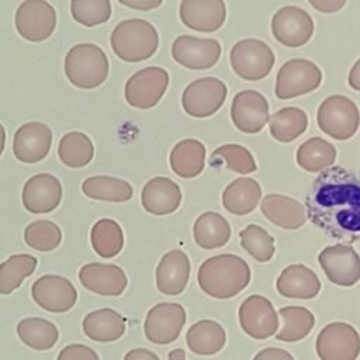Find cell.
Listing matches in <instances>:
<instances>
[{
    "label": "cell",
    "mask_w": 360,
    "mask_h": 360,
    "mask_svg": "<svg viewBox=\"0 0 360 360\" xmlns=\"http://www.w3.org/2000/svg\"><path fill=\"white\" fill-rule=\"evenodd\" d=\"M305 214L330 238L359 240L360 177L342 166L322 170L305 197Z\"/></svg>",
    "instance_id": "1"
},
{
    "label": "cell",
    "mask_w": 360,
    "mask_h": 360,
    "mask_svg": "<svg viewBox=\"0 0 360 360\" xmlns=\"http://www.w3.org/2000/svg\"><path fill=\"white\" fill-rule=\"evenodd\" d=\"M200 288L210 297L228 300L238 295L250 283L249 264L236 255H217L207 259L198 269Z\"/></svg>",
    "instance_id": "2"
},
{
    "label": "cell",
    "mask_w": 360,
    "mask_h": 360,
    "mask_svg": "<svg viewBox=\"0 0 360 360\" xmlns=\"http://www.w3.org/2000/svg\"><path fill=\"white\" fill-rule=\"evenodd\" d=\"M111 48L124 62H142L149 59L159 46L156 28L146 20L131 18L115 25L111 34Z\"/></svg>",
    "instance_id": "3"
},
{
    "label": "cell",
    "mask_w": 360,
    "mask_h": 360,
    "mask_svg": "<svg viewBox=\"0 0 360 360\" xmlns=\"http://www.w3.org/2000/svg\"><path fill=\"white\" fill-rule=\"evenodd\" d=\"M110 65L104 51L94 44L75 45L65 58V75L79 89L98 87L108 76Z\"/></svg>",
    "instance_id": "4"
},
{
    "label": "cell",
    "mask_w": 360,
    "mask_h": 360,
    "mask_svg": "<svg viewBox=\"0 0 360 360\" xmlns=\"http://www.w3.org/2000/svg\"><path fill=\"white\" fill-rule=\"evenodd\" d=\"M318 127L328 136L346 141L352 138L360 125V112L354 101L346 96L335 94L325 98L316 112Z\"/></svg>",
    "instance_id": "5"
},
{
    "label": "cell",
    "mask_w": 360,
    "mask_h": 360,
    "mask_svg": "<svg viewBox=\"0 0 360 360\" xmlns=\"http://www.w3.org/2000/svg\"><path fill=\"white\" fill-rule=\"evenodd\" d=\"M233 72L243 80L256 82L264 79L274 65V53L271 48L260 39L238 41L229 53Z\"/></svg>",
    "instance_id": "6"
},
{
    "label": "cell",
    "mask_w": 360,
    "mask_h": 360,
    "mask_svg": "<svg viewBox=\"0 0 360 360\" xmlns=\"http://www.w3.org/2000/svg\"><path fill=\"white\" fill-rule=\"evenodd\" d=\"M322 82L321 69L311 60L295 58L287 60L277 73L276 97L280 100L294 98L316 90Z\"/></svg>",
    "instance_id": "7"
},
{
    "label": "cell",
    "mask_w": 360,
    "mask_h": 360,
    "mask_svg": "<svg viewBox=\"0 0 360 360\" xmlns=\"http://www.w3.org/2000/svg\"><path fill=\"white\" fill-rule=\"evenodd\" d=\"M169 86V75L163 68L148 66L134 73L125 83V100L131 107L148 110L155 107Z\"/></svg>",
    "instance_id": "8"
},
{
    "label": "cell",
    "mask_w": 360,
    "mask_h": 360,
    "mask_svg": "<svg viewBox=\"0 0 360 360\" xmlns=\"http://www.w3.org/2000/svg\"><path fill=\"white\" fill-rule=\"evenodd\" d=\"M315 349L321 360H356L360 354V335L349 323L332 322L318 333Z\"/></svg>",
    "instance_id": "9"
},
{
    "label": "cell",
    "mask_w": 360,
    "mask_h": 360,
    "mask_svg": "<svg viewBox=\"0 0 360 360\" xmlns=\"http://www.w3.org/2000/svg\"><path fill=\"white\" fill-rule=\"evenodd\" d=\"M226 86L217 77H201L191 82L181 94L183 110L194 118L215 114L226 98Z\"/></svg>",
    "instance_id": "10"
},
{
    "label": "cell",
    "mask_w": 360,
    "mask_h": 360,
    "mask_svg": "<svg viewBox=\"0 0 360 360\" xmlns=\"http://www.w3.org/2000/svg\"><path fill=\"white\" fill-rule=\"evenodd\" d=\"M17 32L27 41L39 42L49 38L56 27V11L45 0H24L15 11Z\"/></svg>",
    "instance_id": "11"
},
{
    "label": "cell",
    "mask_w": 360,
    "mask_h": 360,
    "mask_svg": "<svg viewBox=\"0 0 360 360\" xmlns=\"http://www.w3.org/2000/svg\"><path fill=\"white\" fill-rule=\"evenodd\" d=\"M271 34L276 41L284 46H302L312 38V17L297 6L281 7L271 18Z\"/></svg>",
    "instance_id": "12"
},
{
    "label": "cell",
    "mask_w": 360,
    "mask_h": 360,
    "mask_svg": "<svg viewBox=\"0 0 360 360\" xmlns=\"http://www.w3.org/2000/svg\"><path fill=\"white\" fill-rule=\"evenodd\" d=\"M186 319V311L180 304L159 302L146 314L145 336L155 345H169L180 336Z\"/></svg>",
    "instance_id": "13"
},
{
    "label": "cell",
    "mask_w": 360,
    "mask_h": 360,
    "mask_svg": "<svg viewBox=\"0 0 360 360\" xmlns=\"http://www.w3.org/2000/svg\"><path fill=\"white\" fill-rule=\"evenodd\" d=\"M318 262L329 281L336 285L350 287L360 280V256L352 246H326L318 255Z\"/></svg>",
    "instance_id": "14"
},
{
    "label": "cell",
    "mask_w": 360,
    "mask_h": 360,
    "mask_svg": "<svg viewBox=\"0 0 360 360\" xmlns=\"http://www.w3.org/2000/svg\"><path fill=\"white\" fill-rule=\"evenodd\" d=\"M172 56L187 69L205 70L219 60L221 45L217 39L211 38L180 35L173 41Z\"/></svg>",
    "instance_id": "15"
},
{
    "label": "cell",
    "mask_w": 360,
    "mask_h": 360,
    "mask_svg": "<svg viewBox=\"0 0 360 360\" xmlns=\"http://www.w3.org/2000/svg\"><path fill=\"white\" fill-rule=\"evenodd\" d=\"M242 330L253 339H267L278 328V315L270 300L262 295H249L239 307Z\"/></svg>",
    "instance_id": "16"
},
{
    "label": "cell",
    "mask_w": 360,
    "mask_h": 360,
    "mask_svg": "<svg viewBox=\"0 0 360 360\" xmlns=\"http://www.w3.org/2000/svg\"><path fill=\"white\" fill-rule=\"evenodd\" d=\"M31 292L41 308L55 314L68 312L77 301V291L72 281L56 274L39 277L32 284Z\"/></svg>",
    "instance_id": "17"
},
{
    "label": "cell",
    "mask_w": 360,
    "mask_h": 360,
    "mask_svg": "<svg viewBox=\"0 0 360 360\" xmlns=\"http://www.w3.org/2000/svg\"><path fill=\"white\" fill-rule=\"evenodd\" d=\"M231 118L240 132L257 134L269 122V103L256 90H242L232 100Z\"/></svg>",
    "instance_id": "18"
},
{
    "label": "cell",
    "mask_w": 360,
    "mask_h": 360,
    "mask_svg": "<svg viewBox=\"0 0 360 360\" xmlns=\"http://www.w3.org/2000/svg\"><path fill=\"white\" fill-rule=\"evenodd\" d=\"M52 143L51 128L38 121L22 124L14 134L13 153L22 163H37L48 155Z\"/></svg>",
    "instance_id": "19"
},
{
    "label": "cell",
    "mask_w": 360,
    "mask_h": 360,
    "mask_svg": "<svg viewBox=\"0 0 360 360\" xmlns=\"http://www.w3.org/2000/svg\"><path fill=\"white\" fill-rule=\"evenodd\" d=\"M21 198L25 210L32 214L51 212L62 200V184L49 173L35 174L24 184Z\"/></svg>",
    "instance_id": "20"
},
{
    "label": "cell",
    "mask_w": 360,
    "mask_h": 360,
    "mask_svg": "<svg viewBox=\"0 0 360 360\" xmlns=\"http://www.w3.org/2000/svg\"><path fill=\"white\" fill-rule=\"evenodd\" d=\"M179 13L187 28L214 32L225 22L226 7L224 0H181Z\"/></svg>",
    "instance_id": "21"
},
{
    "label": "cell",
    "mask_w": 360,
    "mask_h": 360,
    "mask_svg": "<svg viewBox=\"0 0 360 360\" xmlns=\"http://www.w3.org/2000/svg\"><path fill=\"white\" fill-rule=\"evenodd\" d=\"M79 280L86 290L108 297L121 295L128 285L124 270L117 264L87 263L80 269Z\"/></svg>",
    "instance_id": "22"
},
{
    "label": "cell",
    "mask_w": 360,
    "mask_h": 360,
    "mask_svg": "<svg viewBox=\"0 0 360 360\" xmlns=\"http://www.w3.org/2000/svg\"><path fill=\"white\" fill-rule=\"evenodd\" d=\"M190 277V260L180 249L165 253L156 267V287L166 295H179L184 291Z\"/></svg>",
    "instance_id": "23"
},
{
    "label": "cell",
    "mask_w": 360,
    "mask_h": 360,
    "mask_svg": "<svg viewBox=\"0 0 360 360\" xmlns=\"http://www.w3.org/2000/svg\"><path fill=\"white\" fill-rule=\"evenodd\" d=\"M141 201L149 214L167 215L180 207L181 191L169 177H153L143 186Z\"/></svg>",
    "instance_id": "24"
},
{
    "label": "cell",
    "mask_w": 360,
    "mask_h": 360,
    "mask_svg": "<svg viewBox=\"0 0 360 360\" xmlns=\"http://www.w3.org/2000/svg\"><path fill=\"white\" fill-rule=\"evenodd\" d=\"M277 291L287 298L311 300L321 291V281L314 270L304 264L287 266L277 278Z\"/></svg>",
    "instance_id": "25"
},
{
    "label": "cell",
    "mask_w": 360,
    "mask_h": 360,
    "mask_svg": "<svg viewBox=\"0 0 360 360\" xmlns=\"http://www.w3.org/2000/svg\"><path fill=\"white\" fill-rule=\"evenodd\" d=\"M260 210L271 224L284 229H298L307 221L305 207L283 194H267L262 200Z\"/></svg>",
    "instance_id": "26"
},
{
    "label": "cell",
    "mask_w": 360,
    "mask_h": 360,
    "mask_svg": "<svg viewBox=\"0 0 360 360\" xmlns=\"http://www.w3.org/2000/svg\"><path fill=\"white\" fill-rule=\"evenodd\" d=\"M262 198L260 184L252 177H239L229 183L222 193L224 208L233 215L250 214Z\"/></svg>",
    "instance_id": "27"
},
{
    "label": "cell",
    "mask_w": 360,
    "mask_h": 360,
    "mask_svg": "<svg viewBox=\"0 0 360 360\" xmlns=\"http://www.w3.org/2000/svg\"><path fill=\"white\" fill-rule=\"evenodd\" d=\"M125 326V318L111 308L96 309L83 319V332L96 342L118 340L124 335Z\"/></svg>",
    "instance_id": "28"
},
{
    "label": "cell",
    "mask_w": 360,
    "mask_h": 360,
    "mask_svg": "<svg viewBox=\"0 0 360 360\" xmlns=\"http://www.w3.org/2000/svg\"><path fill=\"white\" fill-rule=\"evenodd\" d=\"M169 162L177 176L183 179L197 177L204 169L205 146L197 139H183L173 146Z\"/></svg>",
    "instance_id": "29"
},
{
    "label": "cell",
    "mask_w": 360,
    "mask_h": 360,
    "mask_svg": "<svg viewBox=\"0 0 360 360\" xmlns=\"http://www.w3.org/2000/svg\"><path fill=\"white\" fill-rule=\"evenodd\" d=\"M231 225L218 212H202L194 222L193 235L195 243L202 249H217L225 246L231 239Z\"/></svg>",
    "instance_id": "30"
},
{
    "label": "cell",
    "mask_w": 360,
    "mask_h": 360,
    "mask_svg": "<svg viewBox=\"0 0 360 360\" xmlns=\"http://www.w3.org/2000/svg\"><path fill=\"white\" fill-rule=\"evenodd\" d=\"M225 330L224 328L211 319H201L193 323L187 333L186 342L188 349L201 356H211L218 353L225 345Z\"/></svg>",
    "instance_id": "31"
},
{
    "label": "cell",
    "mask_w": 360,
    "mask_h": 360,
    "mask_svg": "<svg viewBox=\"0 0 360 360\" xmlns=\"http://www.w3.org/2000/svg\"><path fill=\"white\" fill-rule=\"evenodd\" d=\"M82 190L84 195L93 200L124 202L132 198V186L118 177L111 176H93L83 181Z\"/></svg>",
    "instance_id": "32"
},
{
    "label": "cell",
    "mask_w": 360,
    "mask_h": 360,
    "mask_svg": "<svg viewBox=\"0 0 360 360\" xmlns=\"http://www.w3.org/2000/svg\"><path fill=\"white\" fill-rule=\"evenodd\" d=\"M295 158L301 169L316 173L330 167L335 163L336 148L330 142L319 136H314L298 146Z\"/></svg>",
    "instance_id": "33"
},
{
    "label": "cell",
    "mask_w": 360,
    "mask_h": 360,
    "mask_svg": "<svg viewBox=\"0 0 360 360\" xmlns=\"http://www.w3.org/2000/svg\"><path fill=\"white\" fill-rule=\"evenodd\" d=\"M308 127V117L298 107H285L269 118L271 136L278 142H291L301 136Z\"/></svg>",
    "instance_id": "34"
},
{
    "label": "cell",
    "mask_w": 360,
    "mask_h": 360,
    "mask_svg": "<svg viewBox=\"0 0 360 360\" xmlns=\"http://www.w3.org/2000/svg\"><path fill=\"white\" fill-rule=\"evenodd\" d=\"M18 338L34 350H48L59 339L58 328L44 318H24L17 325Z\"/></svg>",
    "instance_id": "35"
},
{
    "label": "cell",
    "mask_w": 360,
    "mask_h": 360,
    "mask_svg": "<svg viewBox=\"0 0 360 360\" xmlns=\"http://www.w3.org/2000/svg\"><path fill=\"white\" fill-rule=\"evenodd\" d=\"M278 315L283 319V325L276 333V339L281 342H298L304 339L315 325L314 314L305 307H283Z\"/></svg>",
    "instance_id": "36"
},
{
    "label": "cell",
    "mask_w": 360,
    "mask_h": 360,
    "mask_svg": "<svg viewBox=\"0 0 360 360\" xmlns=\"http://www.w3.org/2000/svg\"><path fill=\"white\" fill-rule=\"evenodd\" d=\"M90 239L94 252L104 259L117 256L124 246L122 229L117 221L110 218L98 219L93 225Z\"/></svg>",
    "instance_id": "37"
},
{
    "label": "cell",
    "mask_w": 360,
    "mask_h": 360,
    "mask_svg": "<svg viewBox=\"0 0 360 360\" xmlns=\"http://www.w3.org/2000/svg\"><path fill=\"white\" fill-rule=\"evenodd\" d=\"M58 155L62 163L69 167L77 169L91 162L94 155V146L86 134L73 131L62 136L58 146Z\"/></svg>",
    "instance_id": "38"
},
{
    "label": "cell",
    "mask_w": 360,
    "mask_h": 360,
    "mask_svg": "<svg viewBox=\"0 0 360 360\" xmlns=\"http://www.w3.org/2000/svg\"><path fill=\"white\" fill-rule=\"evenodd\" d=\"M212 167H225L239 174H249L256 170V162L253 155L242 145L226 143L217 148L210 158Z\"/></svg>",
    "instance_id": "39"
},
{
    "label": "cell",
    "mask_w": 360,
    "mask_h": 360,
    "mask_svg": "<svg viewBox=\"0 0 360 360\" xmlns=\"http://www.w3.org/2000/svg\"><path fill=\"white\" fill-rule=\"evenodd\" d=\"M38 260L27 253L13 255L0 264V294H11L17 290L24 278L31 276Z\"/></svg>",
    "instance_id": "40"
},
{
    "label": "cell",
    "mask_w": 360,
    "mask_h": 360,
    "mask_svg": "<svg viewBox=\"0 0 360 360\" xmlns=\"http://www.w3.org/2000/svg\"><path fill=\"white\" fill-rule=\"evenodd\" d=\"M240 246L257 262H269L274 252V238L262 226L250 224L239 232Z\"/></svg>",
    "instance_id": "41"
},
{
    "label": "cell",
    "mask_w": 360,
    "mask_h": 360,
    "mask_svg": "<svg viewBox=\"0 0 360 360\" xmlns=\"http://www.w3.org/2000/svg\"><path fill=\"white\" fill-rule=\"evenodd\" d=\"M25 243L39 252H49L62 242V231L52 221L38 219L31 222L24 232Z\"/></svg>",
    "instance_id": "42"
},
{
    "label": "cell",
    "mask_w": 360,
    "mask_h": 360,
    "mask_svg": "<svg viewBox=\"0 0 360 360\" xmlns=\"http://www.w3.org/2000/svg\"><path fill=\"white\" fill-rule=\"evenodd\" d=\"M70 13L75 21L84 27L107 22L111 17L110 0H72Z\"/></svg>",
    "instance_id": "43"
},
{
    "label": "cell",
    "mask_w": 360,
    "mask_h": 360,
    "mask_svg": "<svg viewBox=\"0 0 360 360\" xmlns=\"http://www.w3.org/2000/svg\"><path fill=\"white\" fill-rule=\"evenodd\" d=\"M58 360H100V359H98V354L89 346L73 343V345L65 346L60 350Z\"/></svg>",
    "instance_id": "44"
},
{
    "label": "cell",
    "mask_w": 360,
    "mask_h": 360,
    "mask_svg": "<svg viewBox=\"0 0 360 360\" xmlns=\"http://www.w3.org/2000/svg\"><path fill=\"white\" fill-rule=\"evenodd\" d=\"M347 0H308V3L318 11L325 14L338 13L343 8Z\"/></svg>",
    "instance_id": "45"
},
{
    "label": "cell",
    "mask_w": 360,
    "mask_h": 360,
    "mask_svg": "<svg viewBox=\"0 0 360 360\" xmlns=\"http://www.w3.org/2000/svg\"><path fill=\"white\" fill-rule=\"evenodd\" d=\"M253 360H294V357L283 349L278 347H267L260 350Z\"/></svg>",
    "instance_id": "46"
},
{
    "label": "cell",
    "mask_w": 360,
    "mask_h": 360,
    "mask_svg": "<svg viewBox=\"0 0 360 360\" xmlns=\"http://www.w3.org/2000/svg\"><path fill=\"white\" fill-rule=\"evenodd\" d=\"M122 6H127L134 10H141V11H148L159 7L163 0H118Z\"/></svg>",
    "instance_id": "47"
},
{
    "label": "cell",
    "mask_w": 360,
    "mask_h": 360,
    "mask_svg": "<svg viewBox=\"0 0 360 360\" xmlns=\"http://www.w3.org/2000/svg\"><path fill=\"white\" fill-rule=\"evenodd\" d=\"M124 360H159V357H158L153 352H150V350H148V349L138 347V349L129 350V352L125 354Z\"/></svg>",
    "instance_id": "48"
},
{
    "label": "cell",
    "mask_w": 360,
    "mask_h": 360,
    "mask_svg": "<svg viewBox=\"0 0 360 360\" xmlns=\"http://www.w3.org/2000/svg\"><path fill=\"white\" fill-rule=\"evenodd\" d=\"M349 84L352 89L360 91V59L353 65L349 73Z\"/></svg>",
    "instance_id": "49"
},
{
    "label": "cell",
    "mask_w": 360,
    "mask_h": 360,
    "mask_svg": "<svg viewBox=\"0 0 360 360\" xmlns=\"http://www.w3.org/2000/svg\"><path fill=\"white\" fill-rule=\"evenodd\" d=\"M169 360H186L184 349H174L169 353Z\"/></svg>",
    "instance_id": "50"
},
{
    "label": "cell",
    "mask_w": 360,
    "mask_h": 360,
    "mask_svg": "<svg viewBox=\"0 0 360 360\" xmlns=\"http://www.w3.org/2000/svg\"><path fill=\"white\" fill-rule=\"evenodd\" d=\"M4 143H6V131H4V127L0 124V156L4 150Z\"/></svg>",
    "instance_id": "51"
}]
</instances>
